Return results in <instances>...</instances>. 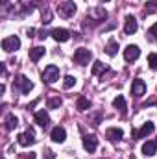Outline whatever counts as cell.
I'll list each match as a JSON object with an SVG mask.
<instances>
[{"mask_svg": "<svg viewBox=\"0 0 157 159\" xmlns=\"http://www.w3.org/2000/svg\"><path fill=\"white\" fill-rule=\"evenodd\" d=\"M35 122L39 124L41 128H46V126L50 124V117H48V113H46L44 109L37 111V113H35Z\"/></svg>", "mask_w": 157, "mask_h": 159, "instance_id": "5bb4252c", "label": "cell"}, {"mask_svg": "<svg viewBox=\"0 0 157 159\" xmlns=\"http://www.w3.org/2000/svg\"><path fill=\"white\" fill-rule=\"evenodd\" d=\"M157 11V0H148L146 2V13H155Z\"/></svg>", "mask_w": 157, "mask_h": 159, "instance_id": "484cf974", "label": "cell"}, {"mask_svg": "<svg viewBox=\"0 0 157 159\" xmlns=\"http://www.w3.org/2000/svg\"><path fill=\"white\" fill-rule=\"evenodd\" d=\"M50 35L57 41V43H67V41L70 39V32L65 30V28H56V30L50 32Z\"/></svg>", "mask_w": 157, "mask_h": 159, "instance_id": "8fae6325", "label": "cell"}, {"mask_svg": "<svg viewBox=\"0 0 157 159\" xmlns=\"http://www.w3.org/2000/svg\"><path fill=\"white\" fill-rule=\"evenodd\" d=\"M4 126H6L7 131H11V129H15V128L19 126V119H17L13 113H9V115H6V119H4Z\"/></svg>", "mask_w": 157, "mask_h": 159, "instance_id": "e0dca14e", "label": "cell"}, {"mask_svg": "<svg viewBox=\"0 0 157 159\" xmlns=\"http://www.w3.org/2000/svg\"><path fill=\"white\" fill-rule=\"evenodd\" d=\"M72 59H74L76 65H81V67H83V65H89V61L92 59V52L87 50V48H78V50L74 52Z\"/></svg>", "mask_w": 157, "mask_h": 159, "instance_id": "3957f363", "label": "cell"}, {"mask_svg": "<svg viewBox=\"0 0 157 159\" xmlns=\"http://www.w3.org/2000/svg\"><path fill=\"white\" fill-rule=\"evenodd\" d=\"M57 80H59V69H57L56 65H48V67L44 69V72H43V83L52 85V83H56Z\"/></svg>", "mask_w": 157, "mask_h": 159, "instance_id": "277c9868", "label": "cell"}, {"mask_svg": "<svg viewBox=\"0 0 157 159\" xmlns=\"http://www.w3.org/2000/svg\"><path fill=\"white\" fill-rule=\"evenodd\" d=\"M105 70H109V67L104 65L102 61H96V63L92 65V74H102V72H105Z\"/></svg>", "mask_w": 157, "mask_h": 159, "instance_id": "603a6c76", "label": "cell"}, {"mask_svg": "<svg viewBox=\"0 0 157 159\" xmlns=\"http://www.w3.org/2000/svg\"><path fill=\"white\" fill-rule=\"evenodd\" d=\"M44 159H56V154H54L52 150H46V152H44Z\"/></svg>", "mask_w": 157, "mask_h": 159, "instance_id": "f1b7e54d", "label": "cell"}, {"mask_svg": "<svg viewBox=\"0 0 157 159\" xmlns=\"http://www.w3.org/2000/svg\"><path fill=\"white\" fill-rule=\"evenodd\" d=\"M91 15H94V17H96V22H102V20L107 17V11H105L104 7H96V9H92V11H91Z\"/></svg>", "mask_w": 157, "mask_h": 159, "instance_id": "7402d4cb", "label": "cell"}, {"mask_svg": "<svg viewBox=\"0 0 157 159\" xmlns=\"http://www.w3.org/2000/svg\"><path fill=\"white\" fill-rule=\"evenodd\" d=\"M20 46V39L17 35H9V37H4L2 39V50L4 52H13V50H19Z\"/></svg>", "mask_w": 157, "mask_h": 159, "instance_id": "5b68a950", "label": "cell"}, {"mask_svg": "<svg viewBox=\"0 0 157 159\" xmlns=\"http://www.w3.org/2000/svg\"><path fill=\"white\" fill-rule=\"evenodd\" d=\"M17 141H19V144H20V146H30V144H34V143H35L34 129H28V131L20 133V135L17 137Z\"/></svg>", "mask_w": 157, "mask_h": 159, "instance_id": "30bf717a", "label": "cell"}, {"mask_svg": "<svg viewBox=\"0 0 157 159\" xmlns=\"http://www.w3.org/2000/svg\"><path fill=\"white\" fill-rule=\"evenodd\" d=\"M89 107H91V102H89L85 96H79L78 102H76V109H78V111H87Z\"/></svg>", "mask_w": 157, "mask_h": 159, "instance_id": "d6986e66", "label": "cell"}, {"mask_svg": "<svg viewBox=\"0 0 157 159\" xmlns=\"http://www.w3.org/2000/svg\"><path fill=\"white\" fill-rule=\"evenodd\" d=\"M144 93H146V83L139 78L133 80V83H131V94H133L135 98H141Z\"/></svg>", "mask_w": 157, "mask_h": 159, "instance_id": "9c48e42d", "label": "cell"}, {"mask_svg": "<svg viewBox=\"0 0 157 159\" xmlns=\"http://www.w3.org/2000/svg\"><path fill=\"white\" fill-rule=\"evenodd\" d=\"M96 146H98V139H96L94 135H85V137H83V148H85L89 154H92V152L96 150Z\"/></svg>", "mask_w": 157, "mask_h": 159, "instance_id": "7c38bea8", "label": "cell"}, {"mask_svg": "<svg viewBox=\"0 0 157 159\" xmlns=\"http://www.w3.org/2000/svg\"><path fill=\"white\" fill-rule=\"evenodd\" d=\"M155 150H157L155 141H148V143H144V144H142V154H144L146 157H152V156H155Z\"/></svg>", "mask_w": 157, "mask_h": 159, "instance_id": "ac0fdd59", "label": "cell"}, {"mask_svg": "<svg viewBox=\"0 0 157 159\" xmlns=\"http://www.w3.org/2000/svg\"><path fill=\"white\" fill-rule=\"evenodd\" d=\"M139 56H141V48H139L137 44H129V46H126V50H124V59H126L128 63L135 61Z\"/></svg>", "mask_w": 157, "mask_h": 159, "instance_id": "52a82bcc", "label": "cell"}, {"mask_svg": "<svg viewBox=\"0 0 157 159\" xmlns=\"http://www.w3.org/2000/svg\"><path fill=\"white\" fill-rule=\"evenodd\" d=\"M50 137H52V141H54V143H63V141L67 139V131H65V128H61V126H56V128L52 129Z\"/></svg>", "mask_w": 157, "mask_h": 159, "instance_id": "4fadbf2b", "label": "cell"}, {"mask_svg": "<svg viewBox=\"0 0 157 159\" xmlns=\"http://www.w3.org/2000/svg\"><path fill=\"white\" fill-rule=\"evenodd\" d=\"M105 135H107V139H109V141H113V143H115V141H120V139L124 137V131H122L120 128H109V129L105 131Z\"/></svg>", "mask_w": 157, "mask_h": 159, "instance_id": "2e32d148", "label": "cell"}, {"mask_svg": "<svg viewBox=\"0 0 157 159\" xmlns=\"http://www.w3.org/2000/svg\"><path fill=\"white\" fill-rule=\"evenodd\" d=\"M32 89H34V83L26 78V76H19V78L13 81V91H17L20 94H28Z\"/></svg>", "mask_w": 157, "mask_h": 159, "instance_id": "6da1fadb", "label": "cell"}, {"mask_svg": "<svg viewBox=\"0 0 157 159\" xmlns=\"http://www.w3.org/2000/svg\"><path fill=\"white\" fill-rule=\"evenodd\" d=\"M34 34H35V30H34V28H30V30H28V37H34Z\"/></svg>", "mask_w": 157, "mask_h": 159, "instance_id": "f546056e", "label": "cell"}, {"mask_svg": "<svg viewBox=\"0 0 157 159\" xmlns=\"http://www.w3.org/2000/svg\"><path fill=\"white\" fill-rule=\"evenodd\" d=\"M105 52H107L109 56H117V52H118V43H117V39H109L107 46H105Z\"/></svg>", "mask_w": 157, "mask_h": 159, "instance_id": "44dd1931", "label": "cell"}, {"mask_svg": "<svg viewBox=\"0 0 157 159\" xmlns=\"http://www.w3.org/2000/svg\"><path fill=\"white\" fill-rule=\"evenodd\" d=\"M148 65H150V69L157 70V54H150L148 56Z\"/></svg>", "mask_w": 157, "mask_h": 159, "instance_id": "4316f807", "label": "cell"}, {"mask_svg": "<svg viewBox=\"0 0 157 159\" xmlns=\"http://www.w3.org/2000/svg\"><path fill=\"white\" fill-rule=\"evenodd\" d=\"M44 46H34V48H30V59L34 61V63H37L41 57L44 56Z\"/></svg>", "mask_w": 157, "mask_h": 159, "instance_id": "9a60e30c", "label": "cell"}, {"mask_svg": "<svg viewBox=\"0 0 157 159\" xmlns=\"http://www.w3.org/2000/svg\"><path fill=\"white\" fill-rule=\"evenodd\" d=\"M76 9H78V7H76V4H74L72 0H67V2H63V4L57 6V13H59V17H63V19L74 17Z\"/></svg>", "mask_w": 157, "mask_h": 159, "instance_id": "7a4b0ae2", "label": "cell"}, {"mask_svg": "<svg viewBox=\"0 0 157 159\" xmlns=\"http://www.w3.org/2000/svg\"><path fill=\"white\" fill-rule=\"evenodd\" d=\"M137 30H139L137 19H135L133 15H128V17H126V22H124V32H126V35H133Z\"/></svg>", "mask_w": 157, "mask_h": 159, "instance_id": "ba28073f", "label": "cell"}, {"mask_svg": "<svg viewBox=\"0 0 157 159\" xmlns=\"http://www.w3.org/2000/svg\"><path fill=\"white\" fill-rule=\"evenodd\" d=\"M104 2H109V0H104Z\"/></svg>", "mask_w": 157, "mask_h": 159, "instance_id": "4dcf8cb0", "label": "cell"}, {"mask_svg": "<svg viewBox=\"0 0 157 159\" xmlns=\"http://www.w3.org/2000/svg\"><path fill=\"white\" fill-rule=\"evenodd\" d=\"M113 106H115L117 109H120V113H122V115H126V100H124V96H120V94H118L117 98L113 100Z\"/></svg>", "mask_w": 157, "mask_h": 159, "instance_id": "ffe728a7", "label": "cell"}, {"mask_svg": "<svg viewBox=\"0 0 157 159\" xmlns=\"http://www.w3.org/2000/svg\"><path fill=\"white\" fill-rule=\"evenodd\" d=\"M63 102H61V98L59 96H56V98H50L48 100V109H56V107H59Z\"/></svg>", "mask_w": 157, "mask_h": 159, "instance_id": "cb8c5ba5", "label": "cell"}, {"mask_svg": "<svg viewBox=\"0 0 157 159\" xmlns=\"http://www.w3.org/2000/svg\"><path fill=\"white\" fill-rule=\"evenodd\" d=\"M154 129H155V124H154V122H146L141 129L133 131L131 135H133V139H144V137H148L150 133H154Z\"/></svg>", "mask_w": 157, "mask_h": 159, "instance_id": "8992f818", "label": "cell"}, {"mask_svg": "<svg viewBox=\"0 0 157 159\" xmlns=\"http://www.w3.org/2000/svg\"><path fill=\"white\" fill-rule=\"evenodd\" d=\"M148 35H150V39H152V41H155V43H157V22L150 28V30H148Z\"/></svg>", "mask_w": 157, "mask_h": 159, "instance_id": "83f0119b", "label": "cell"}, {"mask_svg": "<svg viewBox=\"0 0 157 159\" xmlns=\"http://www.w3.org/2000/svg\"><path fill=\"white\" fill-rule=\"evenodd\" d=\"M155 144H157V139H155Z\"/></svg>", "mask_w": 157, "mask_h": 159, "instance_id": "1f68e13d", "label": "cell"}, {"mask_svg": "<svg viewBox=\"0 0 157 159\" xmlns=\"http://www.w3.org/2000/svg\"><path fill=\"white\" fill-rule=\"evenodd\" d=\"M74 83H76V78H74V76H65V80H63V87H65V89L74 87Z\"/></svg>", "mask_w": 157, "mask_h": 159, "instance_id": "d4e9b609", "label": "cell"}]
</instances>
